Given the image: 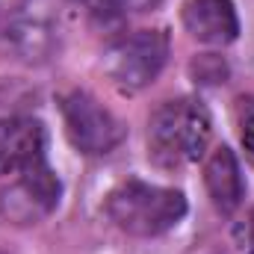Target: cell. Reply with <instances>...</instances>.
I'll list each match as a JSON object with an SVG mask.
<instances>
[{
    "instance_id": "6da1fadb",
    "label": "cell",
    "mask_w": 254,
    "mask_h": 254,
    "mask_svg": "<svg viewBox=\"0 0 254 254\" xmlns=\"http://www.w3.org/2000/svg\"><path fill=\"white\" fill-rule=\"evenodd\" d=\"M213 119L195 98H175L154 110L148 122V157L160 169H181L204 157Z\"/></svg>"
},
{
    "instance_id": "7a4b0ae2",
    "label": "cell",
    "mask_w": 254,
    "mask_h": 254,
    "mask_svg": "<svg viewBox=\"0 0 254 254\" xmlns=\"http://www.w3.org/2000/svg\"><path fill=\"white\" fill-rule=\"evenodd\" d=\"M104 210L107 219L130 237H160L181 225L187 216V198L172 187L125 181L107 195Z\"/></svg>"
},
{
    "instance_id": "3957f363",
    "label": "cell",
    "mask_w": 254,
    "mask_h": 254,
    "mask_svg": "<svg viewBox=\"0 0 254 254\" xmlns=\"http://www.w3.org/2000/svg\"><path fill=\"white\" fill-rule=\"evenodd\" d=\"M169 60V36L163 30H139L125 36L107 54V74L113 86L125 95L148 89Z\"/></svg>"
},
{
    "instance_id": "277c9868",
    "label": "cell",
    "mask_w": 254,
    "mask_h": 254,
    "mask_svg": "<svg viewBox=\"0 0 254 254\" xmlns=\"http://www.w3.org/2000/svg\"><path fill=\"white\" fill-rule=\"evenodd\" d=\"M63 125L65 133L71 139V145L80 154L89 157H104L110 151H116L125 139V125L92 95L86 92H71L65 95L63 104Z\"/></svg>"
},
{
    "instance_id": "5b68a950",
    "label": "cell",
    "mask_w": 254,
    "mask_h": 254,
    "mask_svg": "<svg viewBox=\"0 0 254 254\" xmlns=\"http://www.w3.org/2000/svg\"><path fill=\"white\" fill-rule=\"evenodd\" d=\"M60 201V178L45 160L18 172V181L0 192V216L12 225H33Z\"/></svg>"
},
{
    "instance_id": "8992f818",
    "label": "cell",
    "mask_w": 254,
    "mask_h": 254,
    "mask_svg": "<svg viewBox=\"0 0 254 254\" xmlns=\"http://www.w3.org/2000/svg\"><path fill=\"white\" fill-rule=\"evenodd\" d=\"M12 51L24 63H45L57 48V18L48 0H21L6 30Z\"/></svg>"
},
{
    "instance_id": "52a82bcc",
    "label": "cell",
    "mask_w": 254,
    "mask_h": 254,
    "mask_svg": "<svg viewBox=\"0 0 254 254\" xmlns=\"http://www.w3.org/2000/svg\"><path fill=\"white\" fill-rule=\"evenodd\" d=\"M181 21L195 42L210 48H225L240 36V15L231 0H187Z\"/></svg>"
},
{
    "instance_id": "ba28073f",
    "label": "cell",
    "mask_w": 254,
    "mask_h": 254,
    "mask_svg": "<svg viewBox=\"0 0 254 254\" xmlns=\"http://www.w3.org/2000/svg\"><path fill=\"white\" fill-rule=\"evenodd\" d=\"M45 160V127L36 119H0V175H18Z\"/></svg>"
},
{
    "instance_id": "9c48e42d",
    "label": "cell",
    "mask_w": 254,
    "mask_h": 254,
    "mask_svg": "<svg viewBox=\"0 0 254 254\" xmlns=\"http://www.w3.org/2000/svg\"><path fill=\"white\" fill-rule=\"evenodd\" d=\"M204 184L210 192V201L219 213L231 216L240 210L243 198H246V178L240 169V160L231 148H216L207 163H204Z\"/></svg>"
},
{
    "instance_id": "30bf717a",
    "label": "cell",
    "mask_w": 254,
    "mask_h": 254,
    "mask_svg": "<svg viewBox=\"0 0 254 254\" xmlns=\"http://www.w3.org/2000/svg\"><path fill=\"white\" fill-rule=\"evenodd\" d=\"M71 3H77V6L86 12V18H89L92 24L104 27V30L122 24V9H125V6H122L119 0H71Z\"/></svg>"
},
{
    "instance_id": "8fae6325",
    "label": "cell",
    "mask_w": 254,
    "mask_h": 254,
    "mask_svg": "<svg viewBox=\"0 0 254 254\" xmlns=\"http://www.w3.org/2000/svg\"><path fill=\"white\" fill-rule=\"evenodd\" d=\"M237 125H240V142L246 148V157L254 163V98L237 101Z\"/></svg>"
},
{
    "instance_id": "7c38bea8",
    "label": "cell",
    "mask_w": 254,
    "mask_h": 254,
    "mask_svg": "<svg viewBox=\"0 0 254 254\" xmlns=\"http://www.w3.org/2000/svg\"><path fill=\"white\" fill-rule=\"evenodd\" d=\"M125 9H133V12H151V9H157L163 0H119Z\"/></svg>"
},
{
    "instance_id": "4fadbf2b",
    "label": "cell",
    "mask_w": 254,
    "mask_h": 254,
    "mask_svg": "<svg viewBox=\"0 0 254 254\" xmlns=\"http://www.w3.org/2000/svg\"><path fill=\"white\" fill-rule=\"evenodd\" d=\"M240 234H243V246H249V249L254 252V210L249 213V219H246V225H243Z\"/></svg>"
}]
</instances>
